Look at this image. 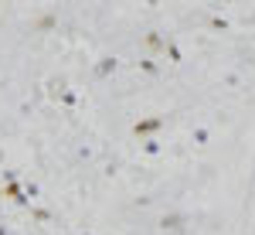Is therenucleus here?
Instances as JSON below:
<instances>
[]
</instances>
